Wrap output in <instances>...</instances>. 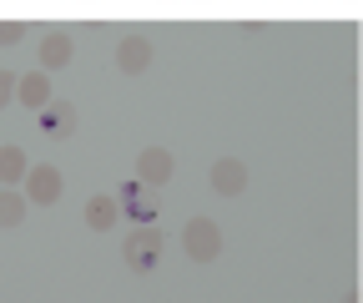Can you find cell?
Masks as SVG:
<instances>
[{
	"label": "cell",
	"mask_w": 363,
	"mask_h": 303,
	"mask_svg": "<svg viewBox=\"0 0 363 303\" xmlns=\"http://www.w3.org/2000/svg\"><path fill=\"white\" fill-rule=\"evenodd\" d=\"M212 187H217L222 197H238V192L247 187V162H238V157H217V162H212Z\"/></svg>",
	"instance_id": "cell-5"
},
{
	"label": "cell",
	"mask_w": 363,
	"mask_h": 303,
	"mask_svg": "<svg viewBox=\"0 0 363 303\" xmlns=\"http://www.w3.org/2000/svg\"><path fill=\"white\" fill-rule=\"evenodd\" d=\"M40 111H45L40 126H45L51 137H71V132H76V106H71V101H45Z\"/></svg>",
	"instance_id": "cell-10"
},
{
	"label": "cell",
	"mask_w": 363,
	"mask_h": 303,
	"mask_svg": "<svg viewBox=\"0 0 363 303\" xmlns=\"http://www.w3.org/2000/svg\"><path fill=\"white\" fill-rule=\"evenodd\" d=\"M16 101V71H0V111Z\"/></svg>",
	"instance_id": "cell-14"
},
{
	"label": "cell",
	"mask_w": 363,
	"mask_h": 303,
	"mask_svg": "<svg viewBox=\"0 0 363 303\" xmlns=\"http://www.w3.org/2000/svg\"><path fill=\"white\" fill-rule=\"evenodd\" d=\"M172 152L167 147H147L142 157H136V182H142V187H162L167 177H172Z\"/></svg>",
	"instance_id": "cell-4"
},
{
	"label": "cell",
	"mask_w": 363,
	"mask_h": 303,
	"mask_svg": "<svg viewBox=\"0 0 363 303\" xmlns=\"http://www.w3.org/2000/svg\"><path fill=\"white\" fill-rule=\"evenodd\" d=\"M116 218H121V197H111V192H96V197L86 202V228L106 233V228H116Z\"/></svg>",
	"instance_id": "cell-8"
},
{
	"label": "cell",
	"mask_w": 363,
	"mask_h": 303,
	"mask_svg": "<svg viewBox=\"0 0 363 303\" xmlns=\"http://www.w3.org/2000/svg\"><path fill=\"white\" fill-rule=\"evenodd\" d=\"M26 202H35V207H51V202H61V192H66V172L56 167V162H35V167H26Z\"/></svg>",
	"instance_id": "cell-1"
},
{
	"label": "cell",
	"mask_w": 363,
	"mask_h": 303,
	"mask_svg": "<svg viewBox=\"0 0 363 303\" xmlns=\"http://www.w3.org/2000/svg\"><path fill=\"white\" fill-rule=\"evenodd\" d=\"M26 35V26H16V21H0V46H11V40H21Z\"/></svg>",
	"instance_id": "cell-15"
},
{
	"label": "cell",
	"mask_w": 363,
	"mask_h": 303,
	"mask_svg": "<svg viewBox=\"0 0 363 303\" xmlns=\"http://www.w3.org/2000/svg\"><path fill=\"white\" fill-rule=\"evenodd\" d=\"M126 192H131L126 212H131L136 223H152V218H157V202H152V187H147V192H136V187H126Z\"/></svg>",
	"instance_id": "cell-13"
},
{
	"label": "cell",
	"mask_w": 363,
	"mask_h": 303,
	"mask_svg": "<svg viewBox=\"0 0 363 303\" xmlns=\"http://www.w3.org/2000/svg\"><path fill=\"white\" fill-rule=\"evenodd\" d=\"M21 177H26V152L21 147H0V182L16 187Z\"/></svg>",
	"instance_id": "cell-12"
},
{
	"label": "cell",
	"mask_w": 363,
	"mask_h": 303,
	"mask_svg": "<svg viewBox=\"0 0 363 303\" xmlns=\"http://www.w3.org/2000/svg\"><path fill=\"white\" fill-rule=\"evenodd\" d=\"M162 228L157 223H142L131 238H126V268L131 273H147V268H157V258H162Z\"/></svg>",
	"instance_id": "cell-3"
},
{
	"label": "cell",
	"mask_w": 363,
	"mask_h": 303,
	"mask_svg": "<svg viewBox=\"0 0 363 303\" xmlns=\"http://www.w3.org/2000/svg\"><path fill=\"white\" fill-rule=\"evenodd\" d=\"M182 248H187V258H197V263H212L222 253V228L212 218H187L182 223Z\"/></svg>",
	"instance_id": "cell-2"
},
{
	"label": "cell",
	"mask_w": 363,
	"mask_h": 303,
	"mask_svg": "<svg viewBox=\"0 0 363 303\" xmlns=\"http://www.w3.org/2000/svg\"><path fill=\"white\" fill-rule=\"evenodd\" d=\"M16 97H21V106L40 111L45 101H51V71H26V76H16Z\"/></svg>",
	"instance_id": "cell-7"
},
{
	"label": "cell",
	"mask_w": 363,
	"mask_h": 303,
	"mask_svg": "<svg viewBox=\"0 0 363 303\" xmlns=\"http://www.w3.org/2000/svg\"><path fill=\"white\" fill-rule=\"evenodd\" d=\"M116 66L126 71V76H136V71H147L152 66V40L142 35V31H131L121 46H116Z\"/></svg>",
	"instance_id": "cell-6"
},
{
	"label": "cell",
	"mask_w": 363,
	"mask_h": 303,
	"mask_svg": "<svg viewBox=\"0 0 363 303\" xmlns=\"http://www.w3.org/2000/svg\"><path fill=\"white\" fill-rule=\"evenodd\" d=\"M71 51H76L71 35H66V31H51V35L40 40V71H61V66L71 61Z\"/></svg>",
	"instance_id": "cell-9"
},
{
	"label": "cell",
	"mask_w": 363,
	"mask_h": 303,
	"mask_svg": "<svg viewBox=\"0 0 363 303\" xmlns=\"http://www.w3.org/2000/svg\"><path fill=\"white\" fill-rule=\"evenodd\" d=\"M26 223V192L0 187V228H21Z\"/></svg>",
	"instance_id": "cell-11"
}]
</instances>
